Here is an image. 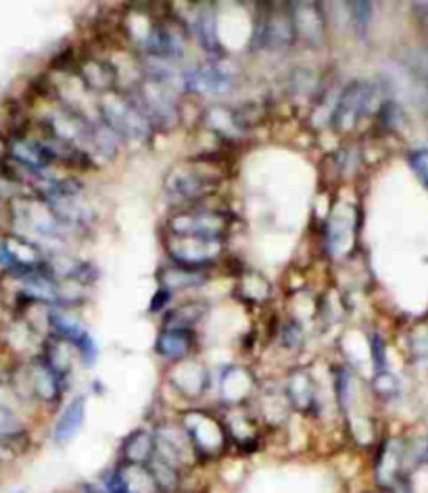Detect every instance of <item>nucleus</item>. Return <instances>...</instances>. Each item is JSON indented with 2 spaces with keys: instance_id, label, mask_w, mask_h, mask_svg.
Segmentation results:
<instances>
[{
  "instance_id": "1",
  "label": "nucleus",
  "mask_w": 428,
  "mask_h": 493,
  "mask_svg": "<svg viewBox=\"0 0 428 493\" xmlns=\"http://www.w3.org/2000/svg\"><path fill=\"white\" fill-rule=\"evenodd\" d=\"M101 122L109 128L117 138L128 141H147L150 132V122L144 116L136 99L130 96L109 94L99 105Z\"/></svg>"
},
{
  "instance_id": "2",
  "label": "nucleus",
  "mask_w": 428,
  "mask_h": 493,
  "mask_svg": "<svg viewBox=\"0 0 428 493\" xmlns=\"http://www.w3.org/2000/svg\"><path fill=\"white\" fill-rule=\"evenodd\" d=\"M230 218L226 212L220 209H189V212H180L172 215L167 222V230L174 237H189L198 240H209V243H222L226 237Z\"/></svg>"
},
{
  "instance_id": "3",
  "label": "nucleus",
  "mask_w": 428,
  "mask_h": 493,
  "mask_svg": "<svg viewBox=\"0 0 428 493\" xmlns=\"http://www.w3.org/2000/svg\"><path fill=\"white\" fill-rule=\"evenodd\" d=\"M378 88L376 84L366 80H355L343 90L333 111V125L336 130H351L361 116L372 111L376 105Z\"/></svg>"
},
{
  "instance_id": "4",
  "label": "nucleus",
  "mask_w": 428,
  "mask_h": 493,
  "mask_svg": "<svg viewBox=\"0 0 428 493\" xmlns=\"http://www.w3.org/2000/svg\"><path fill=\"white\" fill-rule=\"evenodd\" d=\"M182 426L186 435H189L192 449H195L197 458H209V456L220 454L228 443L226 426H222L218 420L211 418L209 414L190 412L182 418Z\"/></svg>"
},
{
  "instance_id": "5",
  "label": "nucleus",
  "mask_w": 428,
  "mask_h": 493,
  "mask_svg": "<svg viewBox=\"0 0 428 493\" xmlns=\"http://www.w3.org/2000/svg\"><path fill=\"white\" fill-rule=\"evenodd\" d=\"M136 103L141 105L144 116L150 122V125H159V128H172L178 122V105L174 99V93L170 88L161 86V84L144 80L142 86L136 93Z\"/></svg>"
},
{
  "instance_id": "6",
  "label": "nucleus",
  "mask_w": 428,
  "mask_h": 493,
  "mask_svg": "<svg viewBox=\"0 0 428 493\" xmlns=\"http://www.w3.org/2000/svg\"><path fill=\"white\" fill-rule=\"evenodd\" d=\"M220 178L201 170V167H176L167 174L166 190L178 201H201L215 192Z\"/></svg>"
},
{
  "instance_id": "7",
  "label": "nucleus",
  "mask_w": 428,
  "mask_h": 493,
  "mask_svg": "<svg viewBox=\"0 0 428 493\" xmlns=\"http://www.w3.org/2000/svg\"><path fill=\"white\" fill-rule=\"evenodd\" d=\"M268 11L259 17L255 28V44L265 51H287L295 44V28L291 11Z\"/></svg>"
},
{
  "instance_id": "8",
  "label": "nucleus",
  "mask_w": 428,
  "mask_h": 493,
  "mask_svg": "<svg viewBox=\"0 0 428 493\" xmlns=\"http://www.w3.org/2000/svg\"><path fill=\"white\" fill-rule=\"evenodd\" d=\"M142 51L147 53L155 61H172V59L182 57L184 53V34L178 32L176 26L172 23H155L153 28H149V32H144L142 40Z\"/></svg>"
},
{
  "instance_id": "9",
  "label": "nucleus",
  "mask_w": 428,
  "mask_h": 493,
  "mask_svg": "<svg viewBox=\"0 0 428 493\" xmlns=\"http://www.w3.org/2000/svg\"><path fill=\"white\" fill-rule=\"evenodd\" d=\"M167 251L178 266L184 268H203L220 255V243L198 240L189 237H174L167 240Z\"/></svg>"
},
{
  "instance_id": "10",
  "label": "nucleus",
  "mask_w": 428,
  "mask_h": 493,
  "mask_svg": "<svg viewBox=\"0 0 428 493\" xmlns=\"http://www.w3.org/2000/svg\"><path fill=\"white\" fill-rule=\"evenodd\" d=\"M295 28V38L310 46H318L327 38V20H324L322 7L316 3H297L288 4Z\"/></svg>"
},
{
  "instance_id": "11",
  "label": "nucleus",
  "mask_w": 428,
  "mask_h": 493,
  "mask_svg": "<svg viewBox=\"0 0 428 493\" xmlns=\"http://www.w3.org/2000/svg\"><path fill=\"white\" fill-rule=\"evenodd\" d=\"M182 86L190 93L222 94L230 90L232 77L224 69H220L218 65H201V68L186 71L182 76Z\"/></svg>"
},
{
  "instance_id": "12",
  "label": "nucleus",
  "mask_w": 428,
  "mask_h": 493,
  "mask_svg": "<svg viewBox=\"0 0 428 493\" xmlns=\"http://www.w3.org/2000/svg\"><path fill=\"white\" fill-rule=\"evenodd\" d=\"M51 327L55 330L57 336H61L71 345L76 347L80 358L86 364H93L96 356H99V350H96V343L86 328H82L80 324L71 320V318L63 316V314H52L51 316Z\"/></svg>"
},
{
  "instance_id": "13",
  "label": "nucleus",
  "mask_w": 428,
  "mask_h": 493,
  "mask_svg": "<svg viewBox=\"0 0 428 493\" xmlns=\"http://www.w3.org/2000/svg\"><path fill=\"white\" fill-rule=\"evenodd\" d=\"M86 398L84 395H77L69 401L68 406L63 408L61 414H59L55 429H52V441L57 446H65L71 439H76L77 432L84 426V420H86Z\"/></svg>"
},
{
  "instance_id": "14",
  "label": "nucleus",
  "mask_w": 428,
  "mask_h": 493,
  "mask_svg": "<svg viewBox=\"0 0 428 493\" xmlns=\"http://www.w3.org/2000/svg\"><path fill=\"white\" fill-rule=\"evenodd\" d=\"M195 347V335L192 330L166 328L157 336L155 350L166 360H184Z\"/></svg>"
},
{
  "instance_id": "15",
  "label": "nucleus",
  "mask_w": 428,
  "mask_h": 493,
  "mask_svg": "<svg viewBox=\"0 0 428 493\" xmlns=\"http://www.w3.org/2000/svg\"><path fill=\"white\" fill-rule=\"evenodd\" d=\"M29 381H32L34 393L38 395L42 401H48V404H57L65 393L63 381L48 368L44 360H40V362H36L32 366V370H29Z\"/></svg>"
},
{
  "instance_id": "16",
  "label": "nucleus",
  "mask_w": 428,
  "mask_h": 493,
  "mask_svg": "<svg viewBox=\"0 0 428 493\" xmlns=\"http://www.w3.org/2000/svg\"><path fill=\"white\" fill-rule=\"evenodd\" d=\"M155 454V432L147 429H138L125 437L122 446L124 465L147 466Z\"/></svg>"
},
{
  "instance_id": "17",
  "label": "nucleus",
  "mask_w": 428,
  "mask_h": 493,
  "mask_svg": "<svg viewBox=\"0 0 428 493\" xmlns=\"http://www.w3.org/2000/svg\"><path fill=\"white\" fill-rule=\"evenodd\" d=\"M192 34H195L197 42L207 53L222 51L218 21H215V13L211 11L209 4H201V9L195 13V20H192Z\"/></svg>"
},
{
  "instance_id": "18",
  "label": "nucleus",
  "mask_w": 428,
  "mask_h": 493,
  "mask_svg": "<svg viewBox=\"0 0 428 493\" xmlns=\"http://www.w3.org/2000/svg\"><path fill=\"white\" fill-rule=\"evenodd\" d=\"M159 280L161 287H164V291H182V288H192L203 285L205 280H207V276L203 272H198V270L192 268H184L178 266V263H174V266H167L159 272Z\"/></svg>"
},
{
  "instance_id": "19",
  "label": "nucleus",
  "mask_w": 428,
  "mask_h": 493,
  "mask_svg": "<svg viewBox=\"0 0 428 493\" xmlns=\"http://www.w3.org/2000/svg\"><path fill=\"white\" fill-rule=\"evenodd\" d=\"M288 400L301 412L311 410L313 401H316V393H313V383L307 372H297L291 378V383H288Z\"/></svg>"
},
{
  "instance_id": "20",
  "label": "nucleus",
  "mask_w": 428,
  "mask_h": 493,
  "mask_svg": "<svg viewBox=\"0 0 428 493\" xmlns=\"http://www.w3.org/2000/svg\"><path fill=\"white\" fill-rule=\"evenodd\" d=\"M205 311H207V305L205 303H197V302L182 303L180 308L172 310L170 314H167L166 328L190 330L205 316Z\"/></svg>"
},
{
  "instance_id": "21",
  "label": "nucleus",
  "mask_w": 428,
  "mask_h": 493,
  "mask_svg": "<svg viewBox=\"0 0 428 493\" xmlns=\"http://www.w3.org/2000/svg\"><path fill=\"white\" fill-rule=\"evenodd\" d=\"M82 77L86 80L90 88L109 90L113 86V80H116V71H113L109 63L88 61V63H84Z\"/></svg>"
},
{
  "instance_id": "22",
  "label": "nucleus",
  "mask_w": 428,
  "mask_h": 493,
  "mask_svg": "<svg viewBox=\"0 0 428 493\" xmlns=\"http://www.w3.org/2000/svg\"><path fill=\"white\" fill-rule=\"evenodd\" d=\"M347 230H349L347 222L341 218V214H335L333 222H328V232H327L328 246H330V251H333V254H339L341 246L345 245L347 234H349Z\"/></svg>"
},
{
  "instance_id": "23",
  "label": "nucleus",
  "mask_w": 428,
  "mask_h": 493,
  "mask_svg": "<svg viewBox=\"0 0 428 493\" xmlns=\"http://www.w3.org/2000/svg\"><path fill=\"white\" fill-rule=\"evenodd\" d=\"M349 11H351V15H349V20H351L355 32L359 36L366 34L367 26H370L372 20V4L370 3H349L347 4Z\"/></svg>"
},
{
  "instance_id": "24",
  "label": "nucleus",
  "mask_w": 428,
  "mask_h": 493,
  "mask_svg": "<svg viewBox=\"0 0 428 493\" xmlns=\"http://www.w3.org/2000/svg\"><path fill=\"white\" fill-rule=\"evenodd\" d=\"M291 86L295 90V94L301 96H310L313 93V88H316V74L310 69H299L295 71L291 77Z\"/></svg>"
},
{
  "instance_id": "25",
  "label": "nucleus",
  "mask_w": 428,
  "mask_h": 493,
  "mask_svg": "<svg viewBox=\"0 0 428 493\" xmlns=\"http://www.w3.org/2000/svg\"><path fill=\"white\" fill-rule=\"evenodd\" d=\"M374 389H376V393L383 400H393L400 393V384H397L395 376H391L389 372H378L376 378H374Z\"/></svg>"
},
{
  "instance_id": "26",
  "label": "nucleus",
  "mask_w": 428,
  "mask_h": 493,
  "mask_svg": "<svg viewBox=\"0 0 428 493\" xmlns=\"http://www.w3.org/2000/svg\"><path fill=\"white\" fill-rule=\"evenodd\" d=\"M280 343L287 347V350H297V347L303 345V330L297 322L285 324L280 333Z\"/></svg>"
},
{
  "instance_id": "27",
  "label": "nucleus",
  "mask_w": 428,
  "mask_h": 493,
  "mask_svg": "<svg viewBox=\"0 0 428 493\" xmlns=\"http://www.w3.org/2000/svg\"><path fill=\"white\" fill-rule=\"evenodd\" d=\"M409 166H412V170L418 174V178L428 186V151L424 149H418V151H412L408 155Z\"/></svg>"
},
{
  "instance_id": "28",
  "label": "nucleus",
  "mask_w": 428,
  "mask_h": 493,
  "mask_svg": "<svg viewBox=\"0 0 428 493\" xmlns=\"http://www.w3.org/2000/svg\"><path fill=\"white\" fill-rule=\"evenodd\" d=\"M372 360L378 372H384L387 368V352H384V343L381 336H372Z\"/></svg>"
},
{
  "instance_id": "29",
  "label": "nucleus",
  "mask_w": 428,
  "mask_h": 493,
  "mask_svg": "<svg viewBox=\"0 0 428 493\" xmlns=\"http://www.w3.org/2000/svg\"><path fill=\"white\" fill-rule=\"evenodd\" d=\"M416 9H420V20L426 23L428 28V3H422V4H416Z\"/></svg>"
},
{
  "instance_id": "30",
  "label": "nucleus",
  "mask_w": 428,
  "mask_h": 493,
  "mask_svg": "<svg viewBox=\"0 0 428 493\" xmlns=\"http://www.w3.org/2000/svg\"><path fill=\"white\" fill-rule=\"evenodd\" d=\"M11 493H28L26 489H15V491H11Z\"/></svg>"
}]
</instances>
